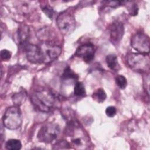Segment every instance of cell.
Returning <instances> with one entry per match:
<instances>
[{
  "label": "cell",
  "instance_id": "1",
  "mask_svg": "<svg viewBox=\"0 0 150 150\" xmlns=\"http://www.w3.org/2000/svg\"><path fill=\"white\" fill-rule=\"evenodd\" d=\"M33 106L39 111L48 112L53 107L56 98L49 90L42 89L35 91L30 97Z\"/></svg>",
  "mask_w": 150,
  "mask_h": 150
},
{
  "label": "cell",
  "instance_id": "2",
  "mask_svg": "<svg viewBox=\"0 0 150 150\" xmlns=\"http://www.w3.org/2000/svg\"><path fill=\"white\" fill-rule=\"evenodd\" d=\"M22 113L17 106H11L6 109L3 117L2 123L6 128L14 130L18 129L22 124Z\"/></svg>",
  "mask_w": 150,
  "mask_h": 150
},
{
  "label": "cell",
  "instance_id": "3",
  "mask_svg": "<svg viewBox=\"0 0 150 150\" xmlns=\"http://www.w3.org/2000/svg\"><path fill=\"white\" fill-rule=\"evenodd\" d=\"M60 134V127L57 124L47 122L42 125L39 129L37 137L40 142L50 143L56 139Z\"/></svg>",
  "mask_w": 150,
  "mask_h": 150
},
{
  "label": "cell",
  "instance_id": "4",
  "mask_svg": "<svg viewBox=\"0 0 150 150\" xmlns=\"http://www.w3.org/2000/svg\"><path fill=\"white\" fill-rule=\"evenodd\" d=\"M56 23L59 30L64 35L71 33L76 26L75 18L68 11H63L57 16Z\"/></svg>",
  "mask_w": 150,
  "mask_h": 150
},
{
  "label": "cell",
  "instance_id": "5",
  "mask_svg": "<svg viewBox=\"0 0 150 150\" xmlns=\"http://www.w3.org/2000/svg\"><path fill=\"white\" fill-rule=\"evenodd\" d=\"M127 62L129 66L135 71H145L149 69V60L146 54L141 53H129Z\"/></svg>",
  "mask_w": 150,
  "mask_h": 150
},
{
  "label": "cell",
  "instance_id": "6",
  "mask_svg": "<svg viewBox=\"0 0 150 150\" xmlns=\"http://www.w3.org/2000/svg\"><path fill=\"white\" fill-rule=\"evenodd\" d=\"M131 45L139 53L148 54L149 52V39L144 33L137 32L134 34L131 38Z\"/></svg>",
  "mask_w": 150,
  "mask_h": 150
},
{
  "label": "cell",
  "instance_id": "7",
  "mask_svg": "<svg viewBox=\"0 0 150 150\" xmlns=\"http://www.w3.org/2000/svg\"><path fill=\"white\" fill-rule=\"evenodd\" d=\"M26 56L29 62L32 63H40L45 62L44 56L40 46L35 44L27 43L24 46Z\"/></svg>",
  "mask_w": 150,
  "mask_h": 150
},
{
  "label": "cell",
  "instance_id": "8",
  "mask_svg": "<svg viewBox=\"0 0 150 150\" xmlns=\"http://www.w3.org/2000/svg\"><path fill=\"white\" fill-rule=\"evenodd\" d=\"M40 47L43 52L45 62L54 60L62 52V49L59 46L49 42H44Z\"/></svg>",
  "mask_w": 150,
  "mask_h": 150
},
{
  "label": "cell",
  "instance_id": "9",
  "mask_svg": "<svg viewBox=\"0 0 150 150\" xmlns=\"http://www.w3.org/2000/svg\"><path fill=\"white\" fill-rule=\"evenodd\" d=\"M95 49L91 43H86L79 46L76 49L75 55L82 59L86 63H89L94 57Z\"/></svg>",
  "mask_w": 150,
  "mask_h": 150
},
{
  "label": "cell",
  "instance_id": "10",
  "mask_svg": "<svg viewBox=\"0 0 150 150\" xmlns=\"http://www.w3.org/2000/svg\"><path fill=\"white\" fill-rule=\"evenodd\" d=\"M124 33V27L121 22L115 21L111 24L110 26V40L113 44L118 43L122 38Z\"/></svg>",
  "mask_w": 150,
  "mask_h": 150
},
{
  "label": "cell",
  "instance_id": "11",
  "mask_svg": "<svg viewBox=\"0 0 150 150\" xmlns=\"http://www.w3.org/2000/svg\"><path fill=\"white\" fill-rule=\"evenodd\" d=\"M30 35L29 29L25 25H21L18 30V37L19 44L23 47L28 43Z\"/></svg>",
  "mask_w": 150,
  "mask_h": 150
},
{
  "label": "cell",
  "instance_id": "12",
  "mask_svg": "<svg viewBox=\"0 0 150 150\" xmlns=\"http://www.w3.org/2000/svg\"><path fill=\"white\" fill-rule=\"evenodd\" d=\"M105 61L108 67L112 70H117L120 67L117 57L115 54H109L106 56Z\"/></svg>",
  "mask_w": 150,
  "mask_h": 150
},
{
  "label": "cell",
  "instance_id": "13",
  "mask_svg": "<svg viewBox=\"0 0 150 150\" xmlns=\"http://www.w3.org/2000/svg\"><path fill=\"white\" fill-rule=\"evenodd\" d=\"M26 98V93L25 91L22 90L13 95L12 99L13 103L16 105H20L23 104Z\"/></svg>",
  "mask_w": 150,
  "mask_h": 150
},
{
  "label": "cell",
  "instance_id": "14",
  "mask_svg": "<svg viewBox=\"0 0 150 150\" xmlns=\"http://www.w3.org/2000/svg\"><path fill=\"white\" fill-rule=\"evenodd\" d=\"M21 147V142L16 139H9L5 144V148L8 150H19Z\"/></svg>",
  "mask_w": 150,
  "mask_h": 150
},
{
  "label": "cell",
  "instance_id": "15",
  "mask_svg": "<svg viewBox=\"0 0 150 150\" xmlns=\"http://www.w3.org/2000/svg\"><path fill=\"white\" fill-rule=\"evenodd\" d=\"M93 98L98 103H103L107 98V94L103 88H98L93 94Z\"/></svg>",
  "mask_w": 150,
  "mask_h": 150
},
{
  "label": "cell",
  "instance_id": "16",
  "mask_svg": "<svg viewBox=\"0 0 150 150\" xmlns=\"http://www.w3.org/2000/svg\"><path fill=\"white\" fill-rule=\"evenodd\" d=\"M86 93V89L83 83L78 81L74 87V94L76 96H82Z\"/></svg>",
  "mask_w": 150,
  "mask_h": 150
},
{
  "label": "cell",
  "instance_id": "17",
  "mask_svg": "<svg viewBox=\"0 0 150 150\" xmlns=\"http://www.w3.org/2000/svg\"><path fill=\"white\" fill-rule=\"evenodd\" d=\"M40 8L42 11L50 19H52L54 16V10L52 6L49 4H43L40 5Z\"/></svg>",
  "mask_w": 150,
  "mask_h": 150
},
{
  "label": "cell",
  "instance_id": "18",
  "mask_svg": "<svg viewBox=\"0 0 150 150\" xmlns=\"http://www.w3.org/2000/svg\"><path fill=\"white\" fill-rule=\"evenodd\" d=\"M62 77L64 79H77L78 76L69 67H67L64 69L62 74Z\"/></svg>",
  "mask_w": 150,
  "mask_h": 150
},
{
  "label": "cell",
  "instance_id": "19",
  "mask_svg": "<svg viewBox=\"0 0 150 150\" xmlns=\"http://www.w3.org/2000/svg\"><path fill=\"white\" fill-rule=\"evenodd\" d=\"M126 3L127 4L125 5H126V6L127 7V9L129 14L132 16L137 15L138 11V8L137 5L131 1L126 2Z\"/></svg>",
  "mask_w": 150,
  "mask_h": 150
},
{
  "label": "cell",
  "instance_id": "20",
  "mask_svg": "<svg viewBox=\"0 0 150 150\" xmlns=\"http://www.w3.org/2000/svg\"><path fill=\"white\" fill-rule=\"evenodd\" d=\"M115 83L118 87L122 90L125 89L127 86V79L122 75H118L115 77Z\"/></svg>",
  "mask_w": 150,
  "mask_h": 150
},
{
  "label": "cell",
  "instance_id": "21",
  "mask_svg": "<svg viewBox=\"0 0 150 150\" xmlns=\"http://www.w3.org/2000/svg\"><path fill=\"white\" fill-rule=\"evenodd\" d=\"M70 144L67 141L62 139L56 142L54 144L52 148L53 149H68V148H70Z\"/></svg>",
  "mask_w": 150,
  "mask_h": 150
},
{
  "label": "cell",
  "instance_id": "22",
  "mask_svg": "<svg viewBox=\"0 0 150 150\" xmlns=\"http://www.w3.org/2000/svg\"><path fill=\"white\" fill-rule=\"evenodd\" d=\"M117 113V109L114 106H108L105 109V114L108 117H113Z\"/></svg>",
  "mask_w": 150,
  "mask_h": 150
},
{
  "label": "cell",
  "instance_id": "23",
  "mask_svg": "<svg viewBox=\"0 0 150 150\" xmlns=\"http://www.w3.org/2000/svg\"><path fill=\"white\" fill-rule=\"evenodd\" d=\"M11 57V52L7 49H3L1 52V57L4 60H8Z\"/></svg>",
  "mask_w": 150,
  "mask_h": 150
}]
</instances>
